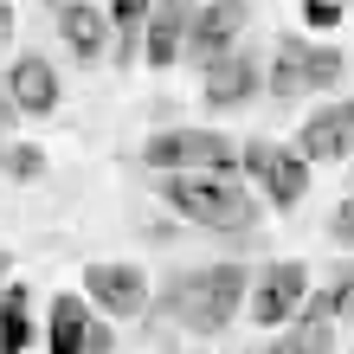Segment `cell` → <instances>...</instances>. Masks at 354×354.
<instances>
[{
    "label": "cell",
    "instance_id": "3957f363",
    "mask_svg": "<svg viewBox=\"0 0 354 354\" xmlns=\"http://www.w3.org/2000/svg\"><path fill=\"white\" fill-rule=\"evenodd\" d=\"M142 168L149 174H239V142L206 122H161L142 142Z\"/></svg>",
    "mask_w": 354,
    "mask_h": 354
},
{
    "label": "cell",
    "instance_id": "ffe728a7",
    "mask_svg": "<svg viewBox=\"0 0 354 354\" xmlns=\"http://www.w3.org/2000/svg\"><path fill=\"white\" fill-rule=\"evenodd\" d=\"M303 26L309 32H335L342 26V0H303Z\"/></svg>",
    "mask_w": 354,
    "mask_h": 354
},
{
    "label": "cell",
    "instance_id": "7c38bea8",
    "mask_svg": "<svg viewBox=\"0 0 354 354\" xmlns=\"http://www.w3.org/2000/svg\"><path fill=\"white\" fill-rule=\"evenodd\" d=\"M200 0H155L149 13V39H142V65L149 71H174L187 58V32H194Z\"/></svg>",
    "mask_w": 354,
    "mask_h": 354
},
{
    "label": "cell",
    "instance_id": "8992f818",
    "mask_svg": "<svg viewBox=\"0 0 354 354\" xmlns=\"http://www.w3.org/2000/svg\"><path fill=\"white\" fill-rule=\"evenodd\" d=\"M309 290H316L309 264L303 258H277V264L252 270V303H245V316H252L258 328H290L297 309L309 303Z\"/></svg>",
    "mask_w": 354,
    "mask_h": 354
},
{
    "label": "cell",
    "instance_id": "7a4b0ae2",
    "mask_svg": "<svg viewBox=\"0 0 354 354\" xmlns=\"http://www.w3.org/2000/svg\"><path fill=\"white\" fill-rule=\"evenodd\" d=\"M155 200L174 219L200 225V232H225V239L258 232L264 219V200L252 194L245 174H155Z\"/></svg>",
    "mask_w": 354,
    "mask_h": 354
},
{
    "label": "cell",
    "instance_id": "2e32d148",
    "mask_svg": "<svg viewBox=\"0 0 354 354\" xmlns=\"http://www.w3.org/2000/svg\"><path fill=\"white\" fill-rule=\"evenodd\" d=\"M39 297L26 283H7L0 290V354H32V342H39V309H32Z\"/></svg>",
    "mask_w": 354,
    "mask_h": 354
},
{
    "label": "cell",
    "instance_id": "5bb4252c",
    "mask_svg": "<svg viewBox=\"0 0 354 354\" xmlns=\"http://www.w3.org/2000/svg\"><path fill=\"white\" fill-rule=\"evenodd\" d=\"M103 13H110V65H116V71L142 65V39H149L155 0H110Z\"/></svg>",
    "mask_w": 354,
    "mask_h": 354
},
{
    "label": "cell",
    "instance_id": "603a6c76",
    "mask_svg": "<svg viewBox=\"0 0 354 354\" xmlns=\"http://www.w3.org/2000/svg\"><path fill=\"white\" fill-rule=\"evenodd\" d=\"M13 283V252H0V290Z\"/></svg>",
    "mask_w": 354,
    "mask_h": 354
},
{
    "label": "cell",
    "instance_id": "277c9868",
    "mask_svg": "<svg viewBox=\"0 0 354 354\" xmlns=\"http://www.w3.org/2000/svg\"><path fill=\"white\" fill-rule=\"evenodd\" d=\"M239 168L245 180H252V194L264 206H277V213H297V206L309 200V161L297 155V142H239Z\"/></svg>",
    "mask_w": 354,
    "mask_h": 354
},
{
    "label": "cell",
    "instance_id": "d4e9b609",
    "mask_svg": "<svg viewBox=\"0 0 354 354\" xmlns=\"http://www.w3.org/2000/svg\"><path fill=\"white\" fill-rule=\"evenodd\" d=\"M46 7H52V13H71V7H77V0H46Z\"/></svg>",
    "mask_w": 354,
    "mask_h": 354
},
{
    "label": "cell",
    "instance_id": "ac0fdd59",
    "mask_svg": "<svg viewBox=\"0 0 354 354\" xmlns=\"http://www.w3.org/2000/svg\"><path fill=\"white\" fill-rule=\"evenodd\" d=\"M309 309H322L335 328H342V322H354V270H335L322 290H309Z\"/></svg>",
    "mask_w": 354,
    "mask_h": 354
},
{
    "label": "cell",
    "instance_id": "8fae6325",
    "mask_svg": "<svg viewBox=\"0 0 354 354\" xmlns=\"http://www.w3.org/2000/svg\"><path fill=\"white\" fill-rule=\"evenodd\" d=\"M297 155L316 168V161H348L354 155V97H328L316 116L297 129Z\"/></svg>",
    "mask_w": 354,
    "mask_h": 354
},
{
    "label": "cell",
    "instance_id": "d6986e66",
    "mask_svg": "<svg viewBox=\"0 0 354 354\" xmlns=\"http://www.w3.org/2000/svg\"><path fill=\"white\" fill-rule=\"evenodd\" d=\"M0 174L7 180H39L46 174V149L39 142H0Z\"/></svg>",
    "mask_w": 354,
    "mask_h": 354
},
{
    "label": "cell",
    "instance_id": "52a82bcc",
    "mask_svg": "<svg viewBox=\"0 0 354 354\" xmlns=\"http://www.w3.org/2000/svg\"><path fill=\"white\" fill-rule=\"evenodd\" d=\"M116 348V322H103L84 303V290H58L46 303V354H110Z\"/></svg>",
    "mask_w": 354,
    "mask_h": 354
},
{
    "label": "cell",
    "instance_id": "83f0119b",
    "mask_svg": "<svg viewBox=\"0 0 354 354\" xmlns=\"http://www.w3.org/2000/svg\"><path fill=\"white\" fill-rule=\"evenodd\" d=\"M0 142H7V136H0Z\"/></svg>",
    "mask_w": 354,
    "mask_h": 354
},
{
    "label": "cell",
    "instance_id": "484cf974",
    "mask_svg": "<svg viewBox=\"0 0 354 354\" xmlns=\"http://www.w3.org/2000/svg\"><path fill=\"white\" fill-rule=\"evenodd\" d=\"M245 354H264V348H245Z\"/></svg>",
    "mask_w": 354,
    "mask_h": 354
},
{
    "label": "cell",
    "instance_id": "9a60e30c",
    "mask_svg": "<svg viewBox=\"0 0 354 354\" xmlns=\"http://www.w3.org/2000/svg\"><path fill=\"white\" fill-rule=\"evenodd\" d=\"M264 97L277 103H303L309 97V84H303V32H283L277 39V52L264 58Z\"/></svg>",
    "mask_w": 354,
    "mask_h": 354
},
{
    "label": "cell",
    "instance_id": "4fadbf2b",
    "mask_svg": "<svg viewBox=\"0 0 354 354\" xmlns=\"http://www.w3.org/2000/svg\"><path fill=\"white\" fill-rule=\"evenodd\" d=\"M58 39L71 46V65H103L110 58V13L97 0H77L71 13H58Z\"/></svg>",
    "mask_w": 354,
    "mask_h": 354
},
{
    "label": "cell",
    "instance_id": "4316f807",
    "mask_svg": "<svg viewBox=\"0 0 354 354\" xmlns=\"http://www.w3.org/2000/svg\"><path fill=\"white\" fill-rule=\"evenodd\" d=\"M348 194H354V187H348Z\"/></svg>",
    "mask_w": 354,
    "mask_h": 354
},
{
    "label": "cell",
    "instance_id": "5b68a950",
    "mask_svg": "<svg viewBox=\"0 0 354 354\" xmlns=\"http://www.w3.org/2000/svg\"><path fill=\"white\" fill-rule=\"evenodd\" d=\"M84 303L97 309L103 322H142L155 309V283H149L142 264L97 258V264H84Z\"/></svg>",
    "mask_w": 354,
    "mask_h": 354
},
{
    "label": "cell",
    "instance_id": "7402d4cb",
    "mask_svg": "<svg viewBox=\"0 0 354 354\" xmlns=\"http://www.w3.org/2000/svg\"><path fill=\"white\" fill-rule=\"evenodd\" d=\"M13 39V0H0V46Z\"/></svg>",
    "mask_w": 354,
    "mask_h": 354
},
{
    "label": "cell",
    "instance_id": "9c48e42d",
    "mask_svg": "<svg viewBox=\"0 0 354 354\" xmlns=\"http://www.w3.org/2000/svg\"><path fill=\"white\" fill-rule=\"evenodd\" d=\"M0 97L13 103V116H58V97H65L58 65H52V58H39V52L7 58V71H0Z\"/></svg>",
    "mask_w": 354,
    "mask_h": 354
},
{
    "label": "cell",
    "instance_id": "44dd1931",
    "mask_svg": "<svg viewBox=\"0 0 354 354\" xmlns=\"http://www.w3.org/2000/svg\"><path fill=\"white\" fill-rule=\"evenodd\" d=\"M328 239H335V245H354V194L328 213Z\"/></svg>",
    "mask_w": 354,
    "mask_h": 354
},
{
    "label": "cell",
    "instance_id": "6da1fadb",
    "mask_svg": "<svg viewBox=\"0 0 354 354\" xmlns=\"http://www.w3.org/2000/svg\"><path fill=\"white\" fill-rule=\"evenodd\" d=\"M245 303H252V270L239 258H219V264H194V270H168L155 309L168 322H180L187 335H225Z\"/></svg>",
    "mask_w": 354,
    "mask_h": 354
},
{
    "label": "cell",
    "instance_id": "e0dca14e",
    "mask_svg": "<svg viewBox=\"0 0 354 354\" xmlns=\"http://www.w3.org/2000/svg\"><path fill=\"white\" fill-rule=\"evenodd\" d=\"M342 71H348L342 46H328V39H303V84H309V97L335 91V84H342Z\"/></svg>",
    "mask_w": 354,
    "mask_h": 354
},
{
    "label": "cell",
    "instance_id": "ba28073f",
    "mask_svg": "<svg viewBox=\"0 0 354 354\" xmlns=\"http://www.w3.org/2000/svg\"><path fill=\"white\" fill-rule=\"evenodd\" d=\"M258 97H264V58L252 46L225 52V58H213V65L200 71V103L213 116H232V110H245V103H258Z\"/></svg>",
    "mask_w": 354,
    "mask_h": 354
},
{
    "label": "cell",
    "instance_id": "30bf717a",
    "mask_svg": "<svg viewBox=\"0 0 354 354\" xmlns=\"http://www.w3.org/2000/svg\"><path fill=\"white\" fill-rule=\"evenodd\" d=\"M245 26H252V0H200V13H194V32H187V58H194V65L206 71L213 58L239 52Z\"/></svg>",
    "mask_w": 354,
    "mask_h": 354
},
{
    "label": "cell",
    "instance_id": "cb8c5ba5",
    "mask_svg": "<svg viewBox=\"0 0 354 354\" xmlns=\"http://www.w3.org/2000/svg\"><path fill=\"white\" fill-rule=\"evenodd\" d=\"M264 354H297V348H290V335H277V342H270Z\"/></svg>",
    "mask_w": 354,
    "mask_h": 354
}]
</instances>
